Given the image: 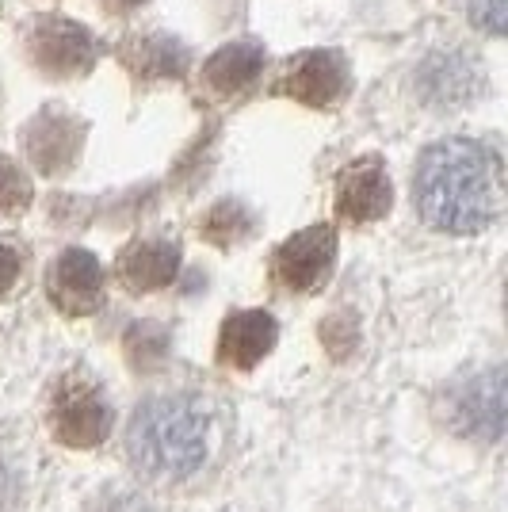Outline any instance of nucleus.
<instances>
[{"instance_id":"obj_1","label":"nucleus","mask_w":508,"mask_h":512,"mask_svg":"<svg viewBox=\"0 0 508 512\" xmlns=\"http://www.w3.org/2000/svg\"><path fill=\"white\" fill-rule=\"evenodd\" d=\"M413 203L432 230L482 234L505 207L501 157L474 138H447L428 146L413 172Z\"/></svg>"},{"instance_id":"obj_2","label":"nucleus","mask_w":508,"mask_h":512,"mask_svg":"<svg viewBox=\"0 0 508 512\" xmlns=\"http://www.w3.org/2000/svg\"><path fill=\"white\" fill-rule=\"evenodd\" d=\"M207 432L211 417L199 398L191 394L153 398L138 409L130 425V459L138 470L161 482L191 478L207 459Z\"/></svg>"},{"instance_id":"obj_3","label":"nucleus","mask_w":508,"mask_h":512,"mask_svg":"<svg viewBox=\"0 0 508 512\" xmlns=\"http://www.w3.org/2000/svg\"><path fill=\"white\" fill-rule=\"evenodd\" d=\"M23 50L31 65L50 81H77L92 73V65L100 58V43L85 23L69 20V16H50V12L27 23Z\"/></svg>"},{"instance_id":"obj_4","label":"nucleus","mask_w":508,"mask_h":512,"mask_svg":"<svg viewBox=\"0 0 508 512\" xmlns=\"http://www.w3.org/2000/svg\"><path fill=\"white\" fill-rule=\"evenodd\" d=\"M276 92L306 107L329 111V107H340L348 100V92H352V65H348V58L340 50H325V46L302 50V54L283 62Z\"/></svg>"},{"instance_id":"obj_5","label":"nucleus","mask_w":508,"mask_h":512,"mask_svg":"<svg viewBox=\"0 0 508 512\" xmlns=\"http://www.w3.org/2000/svg\"><path fill=\"white\" fill-rule=\"evenodd\" d=\"M50 428L65 448H100L111 432L104 390L85 375H65L50 398Z\"/></svg>"},{"instance_id":"obj_6","label":"nucleus","mask_w":508,"mask_h":512,"mask_svg":"<svg viewBox=\"0 0 508 512\" xmlns=\"http://www.w3.org/2000/svg\"><path fill=\"white\" fill-rule=\"evenodd\" d=\"M333 264H337V230L329 222H314L279 245L272 272L287 291L310 295L333 276Z\"/></svg>"},{"instance_id":"obj_7","label":"nucleus","mask_w":508,"mask_h":512,"mask_svg":"<svg viewBox=\"0 0 508 512\" xmlns=\"http://www.w3.org/2000/svg\"><path fill=\"white\" fill-rule=\"evenodd\" d=\"M85 146V123L62 107H43L23 127V153L43 176H65Z\"/></svg>"},{"instance_id":"obj_8","label":"nucleus","mask_w":508,"mask_h":512,"mask_svg":"<svg viewBox=\"0 0 508 512\" xmlns=\"http://www.w3.org/2000/svg\"><path fill=\"white\" fill-rule=\"evenodd\" d=\"M46 295L65 318H88L104 302V264L88 249H65L46 272Z\"/></svg>"},{"instance_id":"obj_9","label":"nucleus","mask_w":508,"mask_h":512,"mask_svg":"<svg viewBox=\"0 0 508 512\" xmlns=\"http://www.w3.org/2000/svg\"><path fill=\"white\" fill-rule=\"evenodd\" d=\"M394 203V184L390 172L382 165V157H360L352 165H344L337 176V214L352 226H367L390 214Z\"/></svg>"},{"instance_id":"obj_10","label":"nucleus","mask_w":508,"mask_h":512,"mask_svg":"<svg viewBox=\"0 0 508 512\" xmlns=\"http://www.w3.org/2000/svg\"><path fill=\"white\" fill-rule=\"evenodd\" d=\"M451 425L478 436V440H501L505 428V371L489 367L482 375L466 379L455 394H451Z\"/></svg>"},{"instance_id":"obj_11","label":"nucleus","mask_w":508,"mask_h":512,"mask_svg":"<svg viewBox=\"0 0 508 512\" xmlns=\"http://www.w3.org/2000/svg\"><path fill=\"white\" fill-rule=\"evenodd\" d=\"M264 65H268L264 46L226 43L222 50H214L211 58L203 62L199 88H203L211 100H237V96H245L249 88H256V81L264 77Z\"/></svg>"},{"instance_id":"obj_12","label":"nucleus","mask_w":508,"mask_h":512,"mask_svg":"<svg viewBox=\"0 0 508 512\" xmlns=\"http://www.w3.org/2000/svg\"><path fill=\"white\" fill-rule=\"evenodd\" d=\"M119 58L138 81H180L191 65L188 46L161 27L127 35V43L119 46Z\"/></svg>"},{"instance_id":"obj_13","label":"nucleus","mask_w":508,"mask_h":512,"mask_svg":"<svg viewBox=\"0 0 508 512\" xmlns=\"http://www.w3.org/2000/svg\"><path fill=\"white\" fill-rule=\"evenodd\" d=\"M279 341V325L268 310H237L222 321L218 333V363L233 371H253Z\"/></svg>"},{"instance_id":"obj_14","label":"nucleus","mask_w":508,"mask_h":512,"mask_svg":"<svg viewBox=\"0 0 508 512\" xmlns=\"http://www.w3.org/2000/svg\"><path fill=\"white\" fill-rule=\"evenodd\" d=\"M478 85H482V73L463 54H432V58H424L421 73H417V96L436 111L470 104Z\"/></svg>"},{"instance_id":"obj_15","label":"nucleus","mask_w":508,"mask_h":512,"mask_svg":"<svg viewBox=\"0 0 508 512\" xmlns=\"http://www.w3.org/2000/svg\"><path fill=\"white\" fill-rule=\"evenodd\" d=\"M180 276V245L165 241V237H146L134 241L119 256V279L130 291H165L172 279Z\"/></svg>"},{"instance_id":"obj_16","label":"nucleus","mask_w":508,"mask_h":512,"mask_svg":"<svg viewBox=\"0 0 508 512\" xmlns=\"http://www.w3.org/2000/svg\"><path fill=\"white\" fill-rule=\"evenodd\" d=\"M199 234L207 237L211 245L218 249H230V245H241L245 237L253 234V214L245 203H237V199H222V203H214L207 218L199 222Z\"/></svg>"},{"instance_id":"obj_17","label":"nucleus","mask_w":508,"mask_h":512,"mask_svg":"<svg viewBox=\"0 0 508 512\" xmlns=\"http://www.w3.org/2000/svg\"><path fill=\"white\" fill-rule=\"evenodd\" d=\"M31 199H35L31 176L12 157L0 153V214H23L31 207Z\"/></svg>"},{"instance_id":"obj_18","label":"nucleus","mask_w":508,"mask_h":512,"mask_svg":"<svg viewBox=\"0 0 508 512\" xmlns=\"http://www.w3.org/2000/svg\"><path fill=\"white\" fill-rule=\"evenodd\" d=\"M508 0H470V23L486 35H505Z\"/></svg>"},{"instance_id":"obj_19","label":"nucleus","mask_w":508,"mask_h":512,"mask_svg":"<svg viewBox=\"0 0 508 512\" xmlns=\"http://www.w3.org/2000/svg\"><path fill=\"white\" fill-rule=\"evenodd\" d=\"M20 279H23V249L16 241H4L0 237V299H8Z\"/></svg>"},{"instance_id":"obj_20","label":"nucleus","mask_w":508,"mask_h":512,"mask_svg":"<svg viewBox=\"0 0 508 512\" xmlns=\"http://www.w3.org/2000/svg\"><path fill=\"white\" fill-rule=\"evenodd\" d=\"M107 12H134L138 4H146V0H100Z\"/></svg>"}]
</instances>
